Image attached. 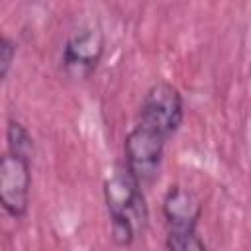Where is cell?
Wrapping results in <instances>:
<instances>
[{
	"mask_svg": "<svg viewBox=\"0 0 251 251\" xmlns=\"http://www.w3.org/2000/svg\"><path fill=\"white\" fill-rule=\"evenodd\" d=\"M29 159L6 153L0 161V200L4 210L20 218L27 210L29 200Z\"/></svg>",
	"mask_w": 251,
	"mask_h": 251,
	"instance_id": "cell-6",
	"label": "cell"
},
{
	"mask_svg": "<svg viewBox=\"0 0 251 251\" xmlns=\"http://www.w3.org/2000/svg\"><path fill=\"white\" fill-rule=\"evenodd\" d=\"M14 57H16V45H14V41L10 37H2V43H0V76L2 78H6Z\"/></svg>",
	"mask_w": 251,
	"mask_h": 251,
	"instance_id": "cell-8",
	"label": "cell"
},
{
	"mask_svg": "<svg viewBox=\"0 0 251 251\" xmlns=\"http://www.w3.org/2000/svg\"><path fill=\"white\" fill-rule=\"evenodd\" d=\"M167 137L143 124H137L126 137V167L141 186L155 180L159 175Z\"/></svg>",
	"mask_w": 251,
	"mask_h": 251,
	"instance_id": "cell-3",
	"label": "cell"
},
{
	"mask_svg": "<svg viewBox=\"0 0 251 251\" xmlns=\"http://www.w3.org/2000/svg\"><path fill=\"white\" fill-rule=\"evenodd\" d=\"M104 198L110 212L114 241L118 245H129L147 224V204L139 180L127 167L116 169L104 182Z\"/></svg>",
	"mask_w": 251,
	"mask_h": 251,
	"instance_id": "cell-1",
	"label": "cell"
},
{
	"mask_svg": "<svg viewBox=\"0 0 251 251\" xmlns=\"http://www.w3.org/2000/svg\"><path fill=\"white\" fill-rule=\"evenodd\" d=\"M6 135H8L10 153L20 155V157H24V159H31V157H33V139H31V135L27 133V129H25L20 122L10 120V122H8Z\"/></svg>",
	"mask_w": 251,
	"mask_h": 251,
	"instance_id": "cell-7",
	"label": "cell"
},
{
	"mask_svg": "<svg viewBox=\"0 0 251 251\" xmlns=\"http://www.w3.org/2000/svg\"><path fill=\"white\" fill-rule=\"evenodd\" d=\"M163 214L167 220V247L176 251H200L204 241L196 233L202 208L198 198L186 188L175 184L167 190L163 200Z\"/></svg>",
	"mask_w": 251,
	"mask_h": 251,
	"instance_id": "cell-2",
	"label": "cell"
},
{
	"mask_svg": "<svg viewBox=\"0 0 251 251\" xmlns=\"http://www.w3.org/2000/svg\"><path fill=\"white\" fill-rule=\"evenodd\" d=\"M180 122H182L180 92L169 82L153 84L141 102L137 124H143V126L163 133L169 139L178 129Z\"/></svg>",
	"mask_w": 251,
	"mask_h": 251,
	"instance_id": "cell-4",
	"label": "cell"
},
{
	"mask_svg": "<svg viewBox=\"0 0 251 251\" xmlns=\"http://www.w3.org/2000/svg\"><path fill=\"white\" fill-rule=\"evenodd\" d=\"M104 53V33L98 25L76 29L63 47V69L71 78H86L98 67Z\"/></svg>",
	"mask_w": 251,
	"mask_h": 251,
	"instance_id": "cell-5",
	"label": "cell"
}]
</instances>
